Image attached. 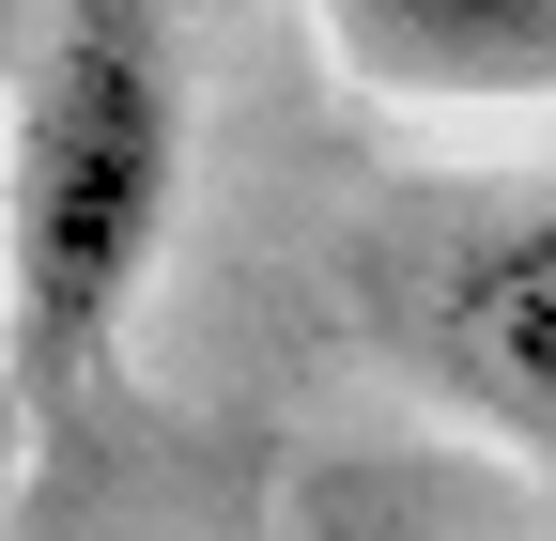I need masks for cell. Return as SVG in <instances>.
Returning a JSON list of instances; mask_svg holds the SVG:
<instances>
[{
    "label": "cell",
    "mask_w": 556,
    "mask_h": 541,
    "mask_svg": "<svg viewBox=\"0 0 556 541\" xmlns=\"http://www.w3.org/2000/svg\"><path fill=\"white\" fill-rule=\"evenodd\" d=\"M170 186H186V62L155 16H62L16 62L0 109V402L16 418H78L109 387L139 294L170 248Z\"/></svg>",
    "instance_id": "6da1fadb"
},
{
    "label": "cell",
    "mask_w": 556,
    "mask_h": 541,
    "mask_svg": "<svg viewBox=\"0 0 556 541\" xmlns=\"http://www.w3.org/2000/svg\"><path fill=\"white\" fill-rule=\"evenodd\" d=\"M325 62L417 109H556V0H325Z\"/></svg>",
    "instance_id": "7a4b0ae2"
},
{
    "label": "cell",
    "mask_w": 556,
    "mask_h": 541,
    "mask_svg": "<svg viewBox=\"0 0 556 541\" xmlns=\"http://www.w3.org/2000/svg\"><path fill=\"white\" fill-rule=\"evenodd\" d=\"M433 341H448V387L495 433L556 449V201L464 232V263L433 279Z\"/></svg>",
    "instance_id": "3957f363"
}]
</instances>
